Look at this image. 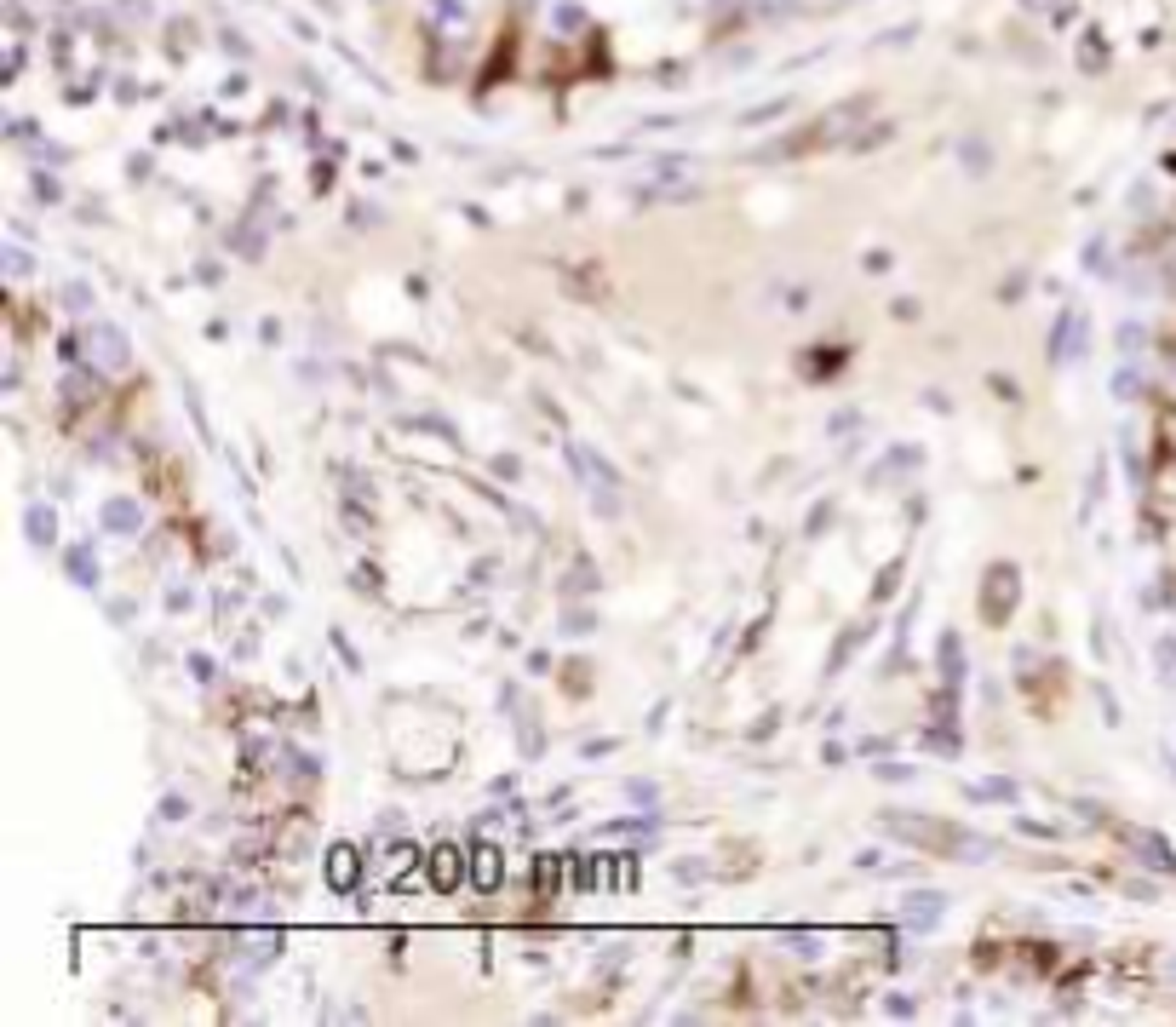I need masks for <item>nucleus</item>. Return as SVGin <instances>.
Returning a JSON list of instances; mask_svg holds the SVG:
<instances>
[{
	"label": "nucleus",
	"instance_id": "obj_1",
	"mask_svg": "<svg viewBox=\"0 0 1176 1027\" xmlns=\"http://www.w3.org/2000/svg\"><path fill=\"white\" fill-rule=\"evenodd\" d=\"M884 838H901L907 850L930 855V861H964V867H987L999 855V838L964 827V821H941V815H913V809H884L878 815Z\"/></svg>",
	"mask_w": 1176,
	"mask_h": 1027
},
{
	"label": "nucleus",
	"instance_id": "obj_2",
	"mask_svg": "<svg viewBox=\"0 0 1176 1027\" xmlns=\"http://www.w3.org/2000/svg\"><path fill=\"white\" fill-rule=\"evenodd\" d=\"M976 609H981L987 626H1010V614L1022 609V569H1016V563H987Z\"/></svg>",
	"mask_w": 1176,
	"mask_h": 1027
},
{
	"label": "nucleus",
	"instance_id": "obj_3",
	"mask_svg": "<svg viewBox=\"0 0 1176 1027\" xmlns=\"http://www.w3.org/2000/svg\"><path fill=\"white\" fill-rule=\"evenodd\" d=\"M81 350H87V362H98L104 373H127L132 368V339H127V328H115L109 316H87V322H81Z\"/></svg>",
	"mask_w": 1176,
	"mask_h": 1027
},
{
	"label": "nucleus",
	"instance_id": "obj_4",
	"mask_svg": "<svg viewBox=\"0 0 1176 1027\" xmlns=\"http://www.w3.org/2000/svg\"><path fill=\"white\" fill-rule=\"evenodd\" d=\"M947 907H953L947 890H936V884H913V890L901 896V907H895V918H901L907 936H936L941 918H947Z\"/></svg>",
	"mask_w": 1176,
	"mask_h": 1027
},
{
	"label": "nucleus",
	"instance_id": "obj_5",
	"mask_svg": "<svg viewBox=\"0 0 1176 1027\" xmlns=\"http://www.w3.org/2000/svg\"><path fill=\"white\" fill-rule=\"evenodd\" d=\"M557 287H563L568 299H580V305H609V270H603L597 259H557Z\"/></svg>",
	"mask_w": 1176,
	"mask_h": 1027
},
{
	"label": "nucleus",
	"instance_id": "obj_6",
	"mask_svg": "<svg viewBox=\"0 0 1176 1027\" xmlns=\"http://www.w3.org/2000/svg\"><path fill=\"white\" fill-rule=\"evenodd\" d=\"M1085 350H1090V322H1085V310H1079V305L1056 310L1050 339H1045V356H1050V362H1079Z\"/></svg>",
	"mask_w": 1176,
	"mask_h": 1027
},
{
	"label": "nucleus",
	"instance_id": "obj_7",
	"mask_svg": "<svg viewBox=\"0 0 1176 1027\" xmlns=\"http://www.w3.org/2000/svg\"><path fill=\"white\" fill-rule=\"evenodd\" d=\"M425 884L436 896H454L459 884H471V855L459 850V844H436L431 861H425Z\"/></svg>",
	"mask_w": 1176,
	"mask_h": 1027
},
{
	"label": "nucleus",
	"instance_id": "obj_8",
	"mask_svg": "<svg viewBox=\"0 0 1176 1027\" xmlns=\"http://www.w3.org/2000/svg\"><path fill=\"white\" fill-rule=\"evenodd\" d=\"M913 471H924V448H918V442H890V448L867 465V482L872 488H890L895 477H913Z\"/></svg>",
	"mask_w": 1176,
	"mask_h": 1027
},
{
	"label": "nucleus",
	"instance_id": "obj_9",
	"mask_svg": "<svg viewBox=\"0 0 1176 1027\" xmlns=\"http://www.w3.org/2000/svg\"><path fill=\"white\" fill-rule=\"evenodd\" d=\"M98 528L109 540H138L144 534V505L132 500V494H109L98 505Z\"/></svg>",
	"mask_w": 1176,
	"mask_h": 1027
},
{
	"label": "nucleus",
	"instance_id": "obj_10",
	"mask_svg": "<svg viewBox=\"0 0 1176 1027\" xmlns=\"http://www.w3.org/2000/svg\"><path fill=\"white\" fill-rule=\"evenodd\" d=\"M1119 838L1136 850V867H1154V873H1176V850L1165 844V832H1154V827H1119Z\"/></svg>",
	"mask_w": 1176,
	"mask_h": 1027
},
{
	"label": "nucleus",
	"instance_id": "obj_11",
	"mask_svg": "<svg viewBox=\"0 0 1176 1027\" xmlns=\"http://www.w3.org/2000/svg\"><path fill=\"white\" fill-rule=\"evenodd\" d=\"M282 930H247V936H236V953L230 959L241 964V970H264V964H276L282 959Z\"/></svg>",
	"mask_w": 1176,
	"mask_h": 1027
},
{
	"label": "nucleus",
	"instance_id": "obj_12",
	"mask_svg": "<svg viewBox=\"0 0 1176 1027\" xmlns=\"http://www.w3.org/2000/svg\"><path fill=\"white\" fill-rule=\"evenodd\" d=\"M362 867H368V861H362V850L339 838L333 850H327V867H322L327 890H333V896H350V890H356V878H362Z\"/></svg>",
	"mask_w": 1176,
	"mask_h": 1027
},
{
	"label": "nucleus",
	"instance_id": "obj_13",
	"mask_svg": "<svg viewBox=\"0 0 1176 1027\" xmlns=\"http://www.w3.org/2000/svg\"><path fill=\"white\" fill-rule=\"evenodd\" d=\"M936 666H941V689H953V695H964L970 660H964V637H959V626H947V632L936 637Z\"/></svg>",
	"mask_w": 1176,
	"mask_h": 1027
},
{
	"label": "nucleus",
	"instance_id": "obj_14",
	"mask_svg": "<svg viewBox=\"0 0 1176 1027\" xmlns=\"http://www.w3.org/2000/svg\"><path fill=\"white\" fill-rule=\"evenodd\" d=\"M64 574L75 591H98L104 586V569H98V551H92V540H75V546H64Z\"/></svg>",
	"mask_w": 1176,
	"mask_h": 1027
},
{
	"label": "nucleus",
	"instance_id": "obj_15",
	"mask_svg": "<svg viewBox=\"0 0 1176 1027\" xmlns=\"http://www.w3.org/2000/svg\"><path fill=\"white\" fill-rule=\"evenodd\" d=\"M505 878V855L500 844H471V890H482V896H494Z\"/></svg>",
	"mask_w": 1176,
	"mask_h": 1027
},
{
	"label": "nucleus",
	"instance_id": "obj_16",
	"mask_svg": "<svg viewBox=\"0 0 1176 1027\" xmlns=\"http://www.w3.org/2000/svg\"><path fill=\"white\" fill-rule=\"evenodd\" d=\"M23 534H29L35 551H52V546H58V511H52L46 500L23 505Z\"/></svg>",
	"mask_w": 1176,
	"mask_h": 1027
},
{
	"label": "nucleus",
	"instance_id": "obj_17",
	"mask_svg": "<svg viewBox=\"0 0 1176 1027\" xmlns=\"http://www.w3.org/2000/svg\"><path fill=\"white\" fill-rule=\"evenodd\" d=\"M878 632V620H855V626H844V637H838V649H832V660H827V678H838L844 666L855 660V649L867 643V637Z\"/></svg>",
	"mask_w": 1176,
	"mask_h": 1027
},
{
	"label": "nucleus",
	"instance_id": "obj_18",
	"mask_svg": "<svg viewBox=\"0 0 1176 1027\" xmlns=\"http://www.w3.org/2000/svg\"><path fill=\"white\" fill-rule=\"evenodd\" d=\"M98 391H104L98 373H81L75 362H69V373H64V385H58V396H64L69 408H92V402H98Z\"/></svg>",
	"mask_w": 1176,
	"mask_h": 1027
},
{
	"label": "nucleus",
	"instance_id": "obj_19",
	"mask_svg": "<svg viewBox=\"0 0 1176 1027\" xmlns=\"http://www.w3.org/2000/svg\"><path fill=\"white\" fill-rule=\"evenodd\" d=\"M804 356H809V362H798V373H804V379H821V373L832 379V373L844 368V356H850V350H844V345H809Z\"/></svg>",
	"mask_w": 1176,
	"mask_h": 1027
},
{
	"label": "nucleus",
	"instance_id": "obj_20",
	"mask_svg": "<svg viewBox=\"0 0 1176 1027\" xmlns=\"http://www.w3.org/2000/svg\"><path fill=\"white\" fill-rule=\"evenodd\" d=\"M64 310H69V316H81V322L98 316V293H92L87 276H69V282H64Z\"/></svg>",
	"mask_w": 1176,
	"mask_h": 1027
},
{
	"label": "nucleus",
	"instance_id": "obj_21",
	"mask_svg": "<svg viewBox=\"0 0 1176 1027\" xmlns=\"http://www.w3.org/2000/svg\"><path fill=\"white\" fill-rule=\"evenodd\" d=\"M964 798H976V804H1016V798H1022V787H1016V781H1004V775H993V781H970Z\"/></svg>",
	"mask_w": 1176,
	"mask_h": 1027
},
{
	"label": "nucleus",
	"instance_id": "obj_22",
	"mask_svg": "<svg viewBox=\"0 0 1176 1027\" xmlns=\"http://www.w3.org/2000/svg\"><path fill=\"white\" fill-rule=\"evenodd\" d=\"M959 167H964V173H970V178H987V173H993V144H987V138H976V132H970V138L959 144Z\"/></svg>",
	"mask_w": 1176,
	"mask_h": 1027
},
{
	"label": "nucleus",
	"instance_id": "obj_23",
	"mask_svg": "<svg viewBox=\"0 0 1176 1027\" xmlns=\"http://www.w3.org/2000/svg\"><path fill=\"white\" fill-rule=\"evenodd\" d=\"M597 586H603V574L591 569V557H574V569L563 574V597H591Z\"/></svg>",
	"mask_w": 1176,
	"mask_h": 1027
},
{
	"label": "nucleus",
	"instance_id": "obj_24",
	"mask_svg": "<svg viewBox=\"0 0 1176 1027\" xmlns=\"http://www.w3.org/2000/svg\"><path fill=\"white\" fill-rule=\"evenodd\" d=\"M1113 247H1108V236H1090L1085 241V276H1113Z\"/></svg>",
	"mask_w": 1176,
	"mask_h": 1027
},
{
	"label": "nucleus",
	"instance_id": "obj_25",
	"mask_svg": "<svg viewBox=\"0 0 1176 1027\" xmlns=\"http://www.w3.org/2000/svg\"><path fill=\"white\" fill-rule=\"evenodd\" d=\"M0 264H6L12 282H29V276H35V253H23L18 241H12V247H0Z\"/></svg>",
	"mask_w": 1176,
	"mask_h": 1027
},
{
	"label": "nucleus",
	"instance_id": "obj_26",
	"mask_svg": "<svg viewBox=\"0 0 1176 1027\" xmlns=\"http://www.w3.org/2000/svg\"><path fill=\"white\" fill-rule=\"evenodd\" d=\"M901 574H907V557H890V563H884V569H878V586H872V603H890V597H895V580H901Z\"/></svg>",
	"mask_w": 1176,
	"mask_h": 1027
},
{
	"label": "nucleus",
	"instance_id": "obj_27",
	"mask_svg": "<svg viewBox=\"0 0 1176 1027\" xmlns=\"http://www.w3.org/2000/svg\"><path fill=\"white\" fill-rule=\"evenodd\" d=\"M872 775H878L884 787H907V781H918V769L901 764V758H878V769H872Z\"/></svg>",
	"mask_w": 1176,
	"mask_h": 1027
},
{
	"label": "nucleus",
	"instance_id": "obj_28",
	"mask_svg": "<svg viewBox=\"0 0 1176 1027\" xmlns=\"http://www.w3.org/2000/svg\"><path fill=\"white\" fill-rule=\"evenodd\" d=\"M1142 339H1148V333H1142V322H1136V316L1119 322V356H1125V362H1142Z\"/></svg>",
	"mask_w": 1176,
	"mask_h": 1027
},
{
	"label": "nucleus",
	"instance_id": "obj_29",
	"mask_svg": "<svg viewBox=\"0 0 1176 1027\" xmlns=\"http://www.w3.org/2000/svg\"><path fill=\"white\" fill-rule=\"evenodd\" d=\"M832 517H838V505H832V500H815V505H809V517H804V540H821V528H832Z\"/></svg>",
	"mask_w": 1176,
	"mask_h": 1027
},
{
	"label": "nucleus",
	"instance_id": "obj_30",
	"mask_svg": "<svg viewBox=\"0 0 1176 1027\" xmlns=\"http://www.w3.org/2000/svg\"><path fill=\"white\" fill-rule=\"evenodd\" d=\"M190 815V792H161V804H155V821H184Z\"/></svg>",
	"mask_w": 1176,
	"mask_h": 1027
},
{
	"label": "nucleus",
	"instance_id": "obj_31",
	"mask_svg": "<svg viewBox=\"0 0 1176 1027\" xmlns=\"http://www.w3.org/2000/svg\"><path fill=\"white\" fill-rule=\"evenodd\" d=\"M1136 391H1142V373H1136V362H1125V368L1113 373V396H1119V402H1136Z\"/></svg>",
	"mask_w": 1176,
	"mask_h": 1027
},
{
	"label": "nucleus",
	"instance_id": "obj_32",
	"mask_svg": "<svg viewBox=\"0 0 1176 1027\" xmlns=\"http://www.w3.org/2000/svg\"><path fill=\"white\" fill-rule=\"evenodd\" d=\"M884 1016H895V1022H913V1016H918V999L895 987V993H884Z\"/></svg>",
	"mask_w": 1176,
	"mask_h": 1027
},
{
	"label": "nucleus",
	"instance_id": "obj_33",
	"mask_svg": "<svg viewBox=\"0 0 1176 1027\" xmlns=\"http://www.w3.org/2000/svg\"><path fill=\"white\" fill-rule=\"evenodd\" d=\"M781 947H792L798 959H815V953H821V936H809V930H781Z\"/></svg>",
	"mask_w": 1176,
	"mask_h": 1027
},
{
	"label": "nucleus",
	"instance_id": "obj_34",
	"mask_svg": "<svg viewBox=\"0 0 1176 1027\" xmlns=\"http://www.w3.org/2000/svg\"><path fill=\"white\" fill-rule=\"evenodd\" d=\"M1154 666H1159V678H1165V683H1176V637H1171V632L1154 643Z\"/></svg>",
	"mask_w": 1176,
	"mask_h": 1027
},
{
	"label": "nucleus",
	"instance_id": "obj_35",
	"mask_svg": "<svg viewBox=\"0 0 1176 1027\" xmlns=\"http://www.w3.org/2000/svg\"><path fill=\"white\" fill-rule=\"evenodd\" d=\"M626 798L632 804H643V809H660V781H626Z\"/></svg>",
	"mask_w": 1176,
	"mask_h": 1027
},
{
	"label": "nucleus",
	"instance_id": "obj_36",
	"mask_svg": "<svg viewBox=\"0 0 1176 1027\" xmlns=\"http://www.w3.org/2000/svg\"><path fill=\"white\" fill-rule=\"evenodd\" d=\"M591 511H597L603 523H614V517H620V488H591Z\"/></svg>",
	"mask_w": 1176,
	"mask_h": 1027
},
{
	"label": "nucleus",
	"instance_id": "obj_37",
	"mask_svg": "<svg viewBox=\"0 0 1176 1027\" xmlns=\"http://www.w3.org/2000/svg\"><path fill=\"white\" fill-rule=\"evenodd\" d=\"M861 270H867V276H890V270H895V253H890V247H867V253H861Z\"/></svg>",
	"mask_w": 1176,
	"mask_h": 1027
},
{
	"label": "nucleus",
	"instance_id": "obj_38",
	"mask_svg": "<svg viewBox=\"0 0 1176 1027\" xmlns=\"http://www.w3.org/2000/svg\"><path fill=\"white\" fill-rule=\"evenodd\" d=\"M672 878H677V884H706L712 867L700 861V855H695V861H672Z\"/></svg>",
	"mask_w": 1176,
	"mask_h": 1027
},
{
	"label": "nucleus",
	"instance_id": "obj_39",
	"mask_svg": "<svg viewBox=\"0 0 1176 1027\" xmlns=\"http://www.w3.org/2000/svg\"><path fill=\"white\" fill-rule=\"evenodd\" d=\"M563 626H568V637H591V632H597V614H591V609H568Z\"/></svg>",
	"mask_w": 1176,
	"mask_h": 1027
},
{
	"label": "nucleus",
	"instance_id": "obj_40",
	"mask_svg": "<svg viewBox=\"0 0 1176 1027\" xmlns=\"http://www.w3.org/2000/svg\"><path fill=\"white\" fill-rule=\"evenodd\" d=\"M1016 832H1027V838H1062V827H1050V821H1027V815H1010Z\"/></svg>",
	"mask_w": 1176,
	"mask_h": 1027
},
{
	"label": "nucleus",
	"instance_id": "obj_41",
	"mask_svg": "<svg viewBox=\"0 0 1176 1027\" xmlns=\"http://www.w3.org/2000/svg\"><path fill=\"white\" fill-rule=\"evenodd\" d=\"M350 591H356V597H379V591H385L379 569H356V574H350Z\"/></svg>",
	"mask_w": 1176,
	"mask_h": 1027
},
{
	"label": "nucleus",
	"instance_id": "obj_42",
	"mask_svg": "<svg viewBox=\"0 0 1176 1027\" xmlns=\"http://www.w3.org/2000/svg\"><path fill=\"white\" fill-rule=\"evenodd\" d=\"M1102 488H1108V459H1096V465H1090V482H1085V511L1096 505V494H1102Z\"/></svg>",
	"mask_w": 1176,
	"mask_h": 1027
},
{
	"label": "nucleus",
	"instance_id": "obj_43",
	"mask_svg": "<svg viewBox=\"0 0 1176 1027\" xmlns=\"http://www.w3.org/2000/svg\"><path fill=\"white\" fill-rule=\"evenodd\" d=\"M987 385H993V396H1004L1010 408H1022V385H1016V379H1004V373H987Z\"/></svg>",
	"mask_w": 1176,
	"mask_h": 1027
},
{
	"label": "nucleus",
	"instance_id": "obj_44",
	"mask_svg": "<svg viewBox=\"0 0 1176 1027\" xmlns=\"http://www.w3.org/2000/svg\"><path fill=\"white\" fill-rule=\"evenodd\" d=\"M1022 293H1027V270H1016V276H1004V282H999V299H1004V305H1016Z\"/></svg>",
	"mask_w": 1176,
	"mask_h": 1027
},
{
	"label": "nucleus",
	"instance_id": "obj_45",
	"mask_svg": "<svg viewBox=\"0 0 1176 1027\" xmlns=\"http://www.w3.org/2000/svg\"><path fill=\"white\" fill-rule=\"evenodd\" d=\"M918 402H924L930 414H953V396H947V391H936V385H930V391H918Z\"/></svg>",
	"mask_w": 1176,
	"mask_h": 1027
},
{
	"label": "nucleus",
	"instance_id": "obj_46",
	"mask_svg": "<svg viewBox=\"0 0 1176 1027\" xmlns=\"http://www.w3.org/2000/svg\"><path fill=\"white\" fill-rule=\"evenodd\" d=\"M488 471H494V477H505V482H517V477H523V459H517V454H500Z\"/></svg>",
	"mask_w": 1176,
	"mask_h": 1027
},
{
	"label": "nucleus",
	"instance_id": "obj_47",
	"mask_svg": "<svg viewBox=\"0 0 1176 1027\" xmlns=\"http://www.w3.org/2000/svg\"><path fill=\"white\" fill-rule=\"evenodd\" d=\"M35 196H41V201H64V184H58L52 173H35Z\"/></svg>",
	"mask_w": 1176,
	"mask_h": 1027
},
{
	"label": "nucleus",
	"instance_id": "obj_48",
	"mask_svg": "<svg viewBox=\"0 0 1176 1027\" xmlns=\"http://www.w3.org/2000/svg\"><path fill=\"white\" fill-rule=\"evenodd\" d=\"M327 643H333L339 655H345V666H350V672H362V655L350 649V637H345V632H327Z\"/></svg>",
	"mask_w": 1176,
	"mask_h": 1027
},
{
	"label": "nucleus",
	"instance_id": "obj_49",
	"mask_svg": "<svg viewBox=\"0 0 1176 1027\" xmlns=\"http://www.w3.org/2000/svg\"><path fill=\"white\" fill-rule=\"evenodd\" d=\"M190 672H196V683H213V655H201V649H190Z\"/></svg>",
	"mask_w": 1176,
	"mask_h": 1027
},
{
	"label": "nucleus",
	"instance_id": "obj_50",
	"mask_svg": "<svg viewBox=\"0 0 1176 1027\" xmlns=\"http://www.w3.org/2000/svg\"><path fill=\"white\" fill-rule=\"evenodd\" d=\"M855 752H861V758H890V735H867Z\"/></svg>",
	"mask_w": 1176,
	"mask_h": 1027
},
{
	"label": "nucleus",
	"instance_id": "obj_51",
	"mask_svg": "<svg viewBox=\"0 0 1176 1027\" xmlns=\"http://www.w3.org/2000/svg\"><path fill=\"white\" fill-rule=\"evenodd\" d=\"M775 723H781V706H775V712H763V718H758V729H752L746 741H769V735H775Z\"/></svg>",
	"mask_w": 1176,
	"mask_h": 1027
},
{
	"label": "nucleus",
	"instance_id": "obj_52",
	"mask_svg": "<svg viewBox=\"0 0 1176 1027\" xmlns=\"http://www.w3.org/2000/svg\"><path fill=\"white\" fill-rule=\"evenodd\" d=\"M350 224H356V230L379 224V207H362V201H350Z\"/></svg>",
	"mask_w": 1176,
	"mask_h": 1027
},
{
	"label": "nucleus",
	"instance_id": "obj_53",
	"mask_svg": "<svg viewBox=\"0 0 1176 1027\" xmlns=\"http://www.w3.org/2000/svg\"><path fill=\"white\" fill-rule=\"evenodd\" d=\"M918 310H924L918 299H895V305H890V316H895V322H918Z\"/></svg>",
	"mask_w": 1176,
	"mask_h": 1027
},
{
	"label": "nucleus",
	"instance_id": "obj_54",
	"mask_svg": "<svg viewBox=\"0 0 1176 1027\" xmlns=\"http://www.w3.org/2000/svg\"><path fill=\"white\" fill-rule=\"evenodd\" d=\"M1096 700H1102V712H1108V723H1119V695H1113L1108 683H1096Z\"/></svg>",
	"mask_w": 1176,
	"mask_h": 1027
},
{
	"label": "nucleus",
	"instance_id": "obj_55",
	"mask_svg": "<svg viewBox=\"0 0 1176 1027\" xmlns=\"http://www.w3.org/2000/svg\"><path fill=\"white\" fill-rule=\"evenodd\" d=\"M586 678H591V672L574 660V666H568V683H563V689H568V695H586Z\"/></svg>",
	"mask_w": 1176,
	"mask_h": 1027
},
{
	"label": "nucleus",
	"instance_id": "obj_56",
	"mask_svg": "<svg viewBox=\"0 0 1176 1027\" xmlns=\"http://www.w3.org/2000/svg\"><path fill=\"white\" fill-rule=\"evenodd\" d=\"M190 603H196V591H190V586H184V591H167V609H173V614H184Z\"/></svg>",
	"mask_w": 1176,
	"mask_h": 1027
},
{
	"label": "nucleus",
	"instance_id": "obj_57",
	"mask_svg": "<svg viewBox=\"0 0 1176 1027\" xmlns=\"http://www.w3.org/2000/svg\"><path fill=\"white\" fill-rule=\"evenodd\" d=\"M614 746H620V741H586V746H580V758H609Z\"/></svg>",
	"mask_w": 1176,
	"mask_h": 1027
},
{
	"label": "nucleus",
	"instance_id": "obj_58",
	"mask_svg": "<svg viewBox=\"0 0 1176 1027\" xmlns=\"http://www.w3.org/2000/svg\"><path fill=\"white\" fill-rule=\"evenodd\" d=\"M1125 896H1136V901H1142V896H1148V901H1154V896H1159V890H1154V884H1142V878H1131V884H1125Z\"/></svg>",
	"mask_w": 1176,
	"mask_h": 1027
}]
</instances>
